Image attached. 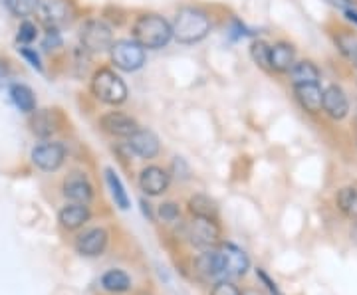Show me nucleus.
<instances>
[{
  "instance_id": "4be33fe9",
  "label": "nucleus",
  "mask_w": 357,
  "mask_h": 295,
  "mask_svg": "<svg viewBox=\"0 0 357 295\" xmlns=\"http://www.w3.org/2000/svg\"><path fill=\"white\" fill-rule=\"evenodd\" d=\"M319 70L318 65L312 62H296L294 67L290 70V77H292V86H304V83H319Z\"/></svg>"
},
{
  "instance_id": "5701e85b",
  "label": "nucleus",
  "mask_w": 357,
  "mask_h": 295,
  "mask_svg": "<svg viewBox=\"0 0 357 295\" xmlns=\"http://www.w3.org/2000/svg\"><path fill=\"white\" fill-rule=\"evenodd\" d=\"M189 210L197 218H211L217 220L218 216V206L217 202L206 196V194H195L189 198Z\"/></svg>"
},
{
  "instance_id": "dca6fc26",
  "label": "nucleus",
  "mask_w": 357,
  "mask_h": 295,
  "mask_svg": "<svg viewBox=\"0 0 357 295\" xmlns=\"http://www.w3.org/2000/svg\"><path fill=\"white\" fill-rule=\"evenodd\" d=\"M296 64V50L288 42H278L270 46V72L276 74H290Z\"/></svg>"
},
{
  "instance_id": "9d476101",
  "label": "nucleus",
  "mask_w": 357,
  "mask_h": 295,
  "mask_svg": "<svg viewBox=\"0 0 357 295\" xmlns=\"http://www.w3.org/2000/svg\"><path fill=\"white\" fill-rule=\"evenodd\" d=\"M171 184V175L167 173L165 168L161 167H151L143 168L139 175V189L147 196H159L169 189Z\"/></svg>"
},
{
  "instance_id": "393cba45",
  "label": "nucleus",
  "mask_w": 357,
  "mask_h": 295,
  "mask_svg": "<svg viewBox=\"0 0 357 295\" xmlns=\"http://www.w3.org/2000/svg\"><path fill=\"white\" fill-rule=\"evenodd\" d=\"M102 287L109 294H123L131 287V280L123 270H109L102 276Z\"/></svg>"
},
{
  "instance_id": "e433bc0d",
  "label": "nucleus",
  "mask_w": 357,
  "mask_h": 295,
  "mask_svg": "<svg viewBox=\"0 0 357 295\" xmlns=\"http://www.w3.org/2000/svg\"><path fill=\"white\" fill-rule=\"evenodd\" d=\"M151 205H147L145 200H141V210H143V214L147 216L149 220H153V212H151V208H149Z\"/></svg>"
},
{
  "instance_id": "a878e982",
  "label": "nucleus",
  "mask_w": 357,
  "mask_h": 295,
  "mask_svg": "<svg viewBox=\"0 0 357 295\" xmlns=\"http://www.w3.org/2000/svg\"><path fill=\"white\" fill-rule=\"evenodd\" d=\"M337 208L344 212L347 218L357 220V189L354 186H345L337 193Z\"/></svg>"
},
{
  "instance_id": "7ed1b4c3",
  "label": "nucleus",
  "mask_w": 357,
  "mask_h": 295,
  "mask_svg": "<svg viewBox=\"0 0 357 295\" xmlns=\"http://www.w3.org/2000/svg\"><path fill=\"white\" fill-rule=\"evenodd\" d=\"M91 93L105 105H121L128 102V86L109 67L98 70L91 77Z\"/></svg>"
},
{
  "instance_id": "c85d7f7f",
  "label": "nucleus",
  "mask_w": 357,
  "mask_h": 295,
  "mask_svg": "<svg viewBox=\"0 0 357 295\" xmlns=\"http://www.w3.org/2000/svg\"><path fill=\"white\" fill-rule=\"evenodd\" d=\"M38 38V28L34 22H30V20H24L20 28H18V34H16V42L18 44H32L34 40Z\"/></svg>"
},
{
  "instance_id": "72a5a7b5",
  "label": "nucleus",
  "mask_w": 357,
  "mask_h": 295,
  "mask_svg": "<svg viewBox=\"0 0 357 295\" xmlns=\"http://www.w3.org/2000/svg\"><path fill=\"white\" fill-rule=\"evenodd\" d=\"M211 295H243L241 289L230 282H218L215 287H213V294Z\"/></svg>"
},
{
  "instance_id": "c9c22d12",
  "label": "nucleus",
  "mask_w": 357,
  "mask_h": 295,
  "mask_svg": "<svg viewBox=\"0 0 357 295\" xmlns=\"http://www.w3.org/2000/svg\"><path fill=\"white\" fill-rule=\"evenodd\" d=\"M328 4H332L333 8H340V10H347V8H351V0H326Z\"/></svg>"
},
{
  "instance_id": "0eeeda50",
  "label": "nucleus",
  "mask_w": 357,
  "mask_h": 295,
  "mask_svg": "<svg viewBox=\"0 0 357 295\" xmlns=\"http://www.w3.org/2000/svg\"><path fill=\"white\" fill-rule=\"evenodd\" d=\"M189 238H191V244L197 248H203V250H211L218 244V238H220V228L215 220L211 218H197L191 222L189 226Z\"/></svg>"
},
{
  "instance_id": "9b49d317",
  "label": "nucleus",
  "mask_w": 357,
  "mask_h": 295,
  "mask_svg": "<svg viewBox=\"0 0 357 295\" xmlns=\"http://www.w3.org/2000/svg\"><path fill=\"white\" fill-rule=\"evenodd\" d=\"M40 18L48 28H58V26L70 22L72 10L66 0H40L38 6Z\"/></svg>"
},
{
  "instance_id": "20e7f679",
  "label": "nucleus",
  "mask_w": 357,
  "mask_h": 295,
  "mask_svg": "<svg viewBox=\"0 0 357 295\" xmlns=\"http://www.w3.org/2000/svg\"><path fill=\"white\" fill-rule=\"evenodd\" d=\"M112 62L121 72H137L145 64V48L135 40H117L109 48Z\"/></svg>"
},
{
  "instance_id": "7c9ffc66",
  "label": "nucleus",
  "mask_w": 357,
  "mask_h": 295,
  "mask_svg": "<svg viewBox=\"0 0 357 295\" xmlns=\"http://www.w3.org/2000/svg\"><path fill=\"white\" fill-rule=\"evenodd\" d=\"M18 51H20V56H22L26 62L32 65L34 70L42 72V60H40L38 51L34 50V48H28V46H22V48H18Z\"/></svg>"
},
{
  "instance_id": "f8f14e48",
  "label": "nucleus",
  "mask_w": 357,
  "mask_h": 295,
  "mask_svg": "<svg viewBox=\"0 0 357 295\" xmlns=\"http://www.w3.org/2000/svg\"><path fill=\"white\" fill-rule=\"evenodd\" d=\"M324 113L332 117L335 121H342L349 113V99L345 95V91L340 86H328L324 90V105H321Z\"/></svg>"
},
{
  "instance_id": "423d86ee",
  "label": "nucleus",
  "mask_w": 357,
  "mask_h": 295,
  "mask_svg": "<svg viewBox=\"0 0 357 295\" xmlns=\"http://www.w3.org/2000/svg\"><path fill=\"white\" fill-rule=\"evenodd\" d=\"M66 159V147L62 143L56 141H46L36 145L32 149V163L42 170H58V168L64 165Z\"/></svg>"
},
{
  "instance_id": "f03ea898",
  "label": "nucleus",
  "mask_w": 357,
  "mask_h": 295,
  "mask_svg": "<svg viewBox=\"0 0 357 295\" xmlns=\"http://www.w3.org/2000/svg\"><path fill=\"white\" fill-rule=\"evenodd\" d=\"M173 38L178 44H197L208 36L211 32V18L203 8L185 6L181 8L173 20Z\"/></svg>"
},
{
  "instance_id": "b1692460",
  "label": "nucleus",
  "mask_w": 357,
  "mask_h": 295,
  "mask_svg": "<svg viewBox=\"0 0 357 295\" xmlns=\"http://www.w3.org/2000/svg\"><path fill=\"white\" fill-rule=\"evenodd\" d=\"M105 182H107V186H109V193L114 196L115 205L119 206L121 210H128L129 206H131V202H129V194L114 168H105Z\"/></svg>"
},
{
  "instance_id": "ddd939ff",
  "label": "nucleus",
  "mask_w": 357,
  "mask_h": 295,
  "mask_svg": "<svg viewBox=\"0 0 357 295\" xmlns=\"http://www.w3.org/2000/svg\"><path fill=\"white\" fill-rule=\"evenodd\" d=\"M100 123H102L103 131H107L109 135H115V137H129L139 129V123L123 111H109L100 119Z\"/></svg>"
},
{
  "instance_id": "f257e3e1",
  "label": "nucleus",
  "mask_w": 357,
  "mask_h": 295,
  "mask_svg": "<svg viewBox=\"0 0 357 295\" xmlns=\"http://www.w3.org/2000/svg\"><path fill=\"white\" fill-rule=\"evenodd\" d=\"M133 40L141 44L145 50L165 48L173 40V26L159 14H141L133 22Z\"/></svg>"
},
{
  "instance_id": "aec40b11",
  "label": "nucleus",
  "mask_w": 357,
  "mask_h": 295,
  "mask_svg": "<svg viewBox=\"0 0 357 295\" xmlns=\"http://www.w3.org/2000/svg\"><path fill=\"white\" fill-rule=\"evenodd\" d=\"M60 224L66 230H77L79 226H84L89 220V208L86 205H79V202H74V205L64 206L60 210Z\"/></svg>"
},
{
  "instance_id": "4468645a",
  "label": "nucleus",
  "mask_w": 357,
  "mask_h": 295,
  "mask_svg": "<svg viewBox=\"0 0 357 295\" xmlns=\"http://www.w3.org/2000/svg\"><path fill=\"white\" fill-rule=\"evenodd\" d=\"M64 194L66 198H70L72 202H79V205H88L93 198V186L88 180L86 175L82 173H72L68 179L64 180Z\"/></svg>"
},
{
  "instance_id": "a211bd4d",
  "label": "nucleus",
  "mask_w": 357,
  "mask_h": 295,
  "mask_svg": "<svg viewBox=\"0 0 357 295\" xmlns=\"http://www.w3.org/2000/svg\"><path fill=\"white\" fill-rule=\"evenodd\" d=\"M220 254L225 257V266H227V273L230 276H244L248 268H250V260L244 254L238 246L234 244H220Z\"/></svg>"
},
{
  "instance_id": "4c0bfd02",
  "label": "nucleus",
  "mask_w": 357,
  "mask_h": 295,
  "mask_svg": "<svg viewBox=\"0 0 357 295\" xmlns=\"http://www.w3.org/2000/svg\"><path fill=\"white\" fill-rule=\"evenodd\" d=\"M347 58H349V60H351V62H354V64H356V67H357V46L354 48V50H351V54H349Z\"/></svg>"
},
{
  "instance_id": "c756f323",
  "label": "nucleus",
  "mask_w": 357,
  "mask_h": 295,
  "mask_svg": "<svg viewBox=\"0 0 357 295\" xmlns=\"http://www.w3.org/2000/svg\"><path fill=\"white\" fill-rule=\"evenodd\" d=\"M62 46V34L58 32V28H48L46 36L42 40V48L44 50H56Z\"/></svg>"
},
{
  "instance_id": "412c9836",
  "label": "nucleus",
  "mask_w": 357,
  "mask_h": 295,
  "mask_svg": "<svg viewBox=\"0 0 357 295\" xmlns=\"http://www.w3.org/2000/svg\"><path fill=\"white\" fill-rule=\"evenodd\" d=\"M10 99L22 113H34L36 111V95L24 83H13L10 86Z\"/></svg>"
},
{
  "instance_id": "6e6552de",
  "label": "nucleus",
  "mask_w": 357,
  "mask_h": 295,
  "mask_svg": "<svg viewBox=\"0 0 357 295\" xmlns=\"http://www.w3.org/2000/svg\"><path fill=\"white\" fill-rule=\"evenodd\" d=\"M195 266H197V271L203 276L204 280H220V278L229 276L227 266H225V257H222L218 248L204 250L203 254L197 257Z\"/></svg>"
},
{
  "instance_id": "39448f33",
  "label": "nucleus",
  "mask_w": 357,
  "mask_h": 295,
  "mask_svg": "<svg viewBox=\"0 0 357 295\" xmlns=\"http://www.w3.org/2000/svg\"><path fill=\"white\" fill-rule=\"evenodd\" d=\"M79 42L86 51H105L114 44V34L103 20H88L79 30Z\"/></svg>"
},
{
  "instance_id": "2f4dec72",
  "label": "nucleus",
  "mask_w": 357,
  "mask_h": 295,
  "mask_svg": "<svg viewBox=\"0 0 357 295\" xmlns=\"http://www.w3.org/2000/svg\"><path fill=\"white\" fill-rule=\"evenodd\" d=\"M255 32H250V28L241 22V20H232V24H230V40H243L246 36H252Z\"/></svg>"
},
{
  "instance_id": "f3484780",
  "label": "nucleus",
  "mask_w": 357,
  "mask_h": 295,
  "mask_svg": "<svg viewBox=\"0 0 357 295\" xmlns=\"http://www.w3.org/2000/svg\"><path fill=\"white\" fill-rule=\"evenodd\" d=\"M296 99L302 105V109L307 113H319L324 105V90L319 83H304V86H294Z\"/></svg>"
},
{
  "instance_id": "cd10ccee",
  "label": "nucleus",
  "mask_w": 357,
  "mask_h": 295,
  "mask_svg": "<svg viewBox=\"0 0 357 295\" xmlns=\"http://www.w3.org/2000/svg\"><path fill=\"white\" fill-rule=\"evenodd\" d=\"M250 58L264 70H270V46L264 40H255L250 44Z\"/></svg>"
},
{
  "instance_id": "2eb2a0df",
  "label": "nucleus",
  "mask_w": 357,
  "mask_h": 295,
  "mask_svg": "<svg viewBox=\"0 0 357 295\" xmlns=\"http://www.w3.org/2000/svg\"><path fill=\"white\" fill-rule=\"evenodd\" d=\"M107 246V232L103 228H91L86 230L84 234H79L76 240V250L77 254L82 256H100Z\"/></svg>"
},
{
  "instance_id": "bb28decb",
  "label": "nucleus",
  "mask_w": 357,
  "mask_h": 295,
  "mask_svg": "<svg viewBox=\"0 0 357 295\" xmlns=\"http://www.w3.org/2000/svg\"><path fill=\"white\" fill-rule=\"evenodd\" d=\"M4 2H6V8L18 18L32 16L40 6V0H4Z\"/></svg>"
},
{
  "instance_id": "473e14b6",
  "label": "nucleus",
  "mask_w": 357,
  "mask_h": 295,
  "mask_svg": "<svg viewBox=\"0 0 357 295\" xmlns=\"http://www.w3.org/2000/svg\"><path fill=\"white\" fill-rule=\"evenodd\" d=\"M159 216L165 220V222H175L181 216L178 206L175 202H163V205L159 206Z\"/></svg>"
},
{
  "instance_id": "1a4fd4ad",
  "label": "nucleus",
  "mask_w": 357,
  "mask_h": 295,
  "mask_svg": "<svg viewBox=\"0 0 357 295\" xmlns=\"http://www.w3.org/2000/svg\"><path fill=\"white\" fill-rule=\"evenodd\" d=\"M128 145L129 149L141 159H155L161 151L159 137L155 135L151 129H137L133 135L128 137Z\"/></svg>"
},
{
  "instance_id": "f704fd0d",
  "label": "nucleus",
  "mask_w": 357,
  "mask_h": 295,
  "mask_svg": "<svg viewBox=\"0 0 357 295\" xmlns=\"http://www.w3.org/2000/svg\"><path fill=\"white\" fill-rule=\"evenodd\" d=\"M256 273H258V278H260L262 282L266 283V287H268V289H270V292H272V294L278 295V287H276V283L270 282V278H268V276H266V273H264V271H262V270H256Z\"/></svg>"
},
{
  "instance_id": "6ab92c4d",
  "label": "nucleus",
  "mask_w": 357,
  "mask_h": 295,
  "mask_svg": "<svg viewBox=\"0 0 357 295\" xmlns=\"http://www.w3.org/2000/svg\"><path fill=\"white\" fill-rule=\"evenodd\" d=\"M30 127H32L34 135H38L42 139H48L58 129V117H56V113L52 109H40V111L32 113Z\"/></svg>"
}]
</instances>
